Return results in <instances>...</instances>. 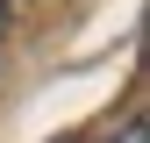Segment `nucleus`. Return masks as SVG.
Instances as JSON below:
<instances>
[{"label": "nucleus", "instance_id": "obj_2", "mask_svg": "<svg viewBox=\"0 0 150 143\" xmlns=\"http://www.w3.org/2000/svg\"><path fill=\"white\" fill-rule=\"evenodd\" d=\"M0 43H7V0H0Z\"/></svg>", "mask_w": 150, "mask_h": 143}, {"label": "nucleus", "instance_id": "obj_1", "mask_svg": "<svg viewBox=\"0 0 150 143\" xmlns=\"http://www.w3.org/2000/svg\"><path fill=\"white\" fill-rule=\"evenodd\" d=\"M115 143H150V122H143V115H136V122H129V129H122V136H115Z\"/></svg>", "mask_w": 150, "mask_h": 143}]
</instances>
